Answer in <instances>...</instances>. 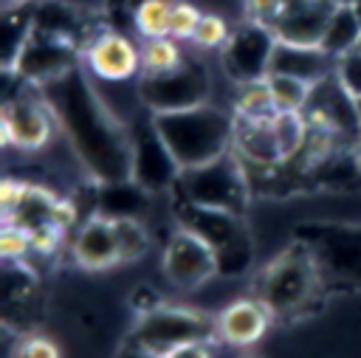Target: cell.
<instances>
[{
	"mask_svg": "<svg viewBox=\"0 0 361 358\" xmlns=\"http://www.w3.org/2000/svg\"><path fill=\"white\" fill-rule=\"evenodd\" d=\"M152 124L178 161L180 172L209 163L234 149V113H226L223 107H214L209 101L189 110L152 113Z\"/></svg>",
	"mask_w": 361,
	"mask_h": 358,
	"instance_id": "cell-1",
	"label": "cell"
},
{
	"mask_svg": "<svg viewBox=\"0 0 361 358\" xmlns=\"http://www.w3.org/2000/svg\"><path fill=\"white\" fill-rule=\"evenodd\" d=\"M322 265L307 242H296L274 257L257 282V299L274 316H293L305 310L322 285Z\"/></svg>",
	"mask_w": 361,
	"mask_h": 358,
	"instance_id": "cell-2",
	"label": "cell"
},
{
	"mask_svg": "<svg viewBox=\"0 0 361 358\" xmlns=\"http://www.w3.org/2000/svg\"><path fill=\"white\" fill-rule=\"evenodd\" d=\"M175 189L180 192V200L189 206L220 209V211H234V214L245 211L248 195H251L245 166L234 155V149L209 163L183 169Z\"/></svg>",
	"mask_w": 361,
	"mask_h": 358,
	"instance_id": "cell-3",
	"label": "cell"
},
{
	"mask_svg": "<svg viewBox=\"0 0 361 358\" xmlns=\"http://www.w3.org/2000/svg\"><path fill=\"white\" fill-rule=\"evenodd\" d=\"M180 226L192 228L197 237H203L209 242V248L214 251L220 276H240L251 268L254 240H251V231H248L243 214L183 203Z\"/></svg>",
	"mask_w": 361,
	"mask_h": 358,
	"instance_id": "cell-4",
	"label": "cell"
},
{
	"mask_svg": "<svg viewBox=\"0 0 361 358\" xmlns=\"http://www.w3.org/2000/svg\"><path fill=\"white\" fill-rule=\"evenodd\" d=\"M0 132L6 149L42 152L59 135V118L42 90L25 82L23 93H8L0 113Z\"/></svg>",
	"mask_w": 361,
	"mask_h": 358,
	"instance_id": "cell-5",
	"label": "cell"
},
{
	"mask_svg": "<svg viewBox=\"0 0 361 358\" xmlns=\"http://www.w3.org/2000/svg\"><path fill=\"white\" fill-rule=\"evenodd\" d=\"M217 338V319H209L192 307L158 304L155 310L138 316L130 341L164 358L169 350L189 344V341H214Z\"/></svg>",
	"mask_w": 361,
	"mask_h": 358,
	"instance_id": "cell-6",
	"label": "cell"
},
{
	"mask_svg": "<svg viewBox=\"0 0 361 358\" xmlns=\"http://www.w3.org/2000/svg\"><path fill=\"white\" fill-rule=\"evenodd\" d=\"M212 79L200 59L186 56L180 68L161 76H138V93L147 113L189 110L209 101Z\"/></svg>",
	"mask_w": 361,
	"mask_h": 358,
	"instance_id": "cell-7",
	"label": "cell"
},
{
	"mask_svg": "<svg viewBox=\"0 0 361 358\" xmlns=\"http://www.w3.org/2000/svg\"><path fill=\"white\" fill-rule=\"evenodd\" d=\"M274 45H276V34L271 31V25L245 20L240 28L231 31L228 42L220 48L223 70L237 85L265 79L268 76Z\"/></svg>",
	"mask_w": 361,
	"mask_h": 358,
	"instance_id": "cell-8",
	"label": "cell"
},
{
	"mask_svg": "<svg viewBox=\"0 0 361 358\" xmlns=\"http://www.w3.org/2000/svg\"><path fill=\"white\" fill-rule=\"evenodd\" d=\"M130 144H133L130 180H135L147 192L175 189V183L180 178V166L172 158V152L166 149L164 138L158 135V130L152 124V113H147V118L135 121V127L130 132Z\"/></svg>",
	"mask_w": 361,
	"mask_h": 358,
	"instance_id": "cell-9",
	"label": "cell"
},
{
	"mask_svg": "<svg viewBox=\"0 0 361 358\" xmlns=\"http://www.w3.org/2000/svg\"><path fill=\"white\" fill-rule=\"evenodd\" d=\"M164 276L180 288V290H192L206 285L212 276H217V259L214 251L209 248V242L203 237H197L192 228L180 226L172 231V237L164 245V259H161Z\"/></svg>",
	"mask_w": 361,
	"mask_h": 358,
	"instance_id": "cell-10",
	"label": "cell"
},
{
	"mask_svg": "<svg viewBox=\"0 0 361 358\" xmlns=\"http://www.w3.org/2000/svg\"><path fill=\"white\" fill-rule=\"evenodd\" d=\"M82 68L99 82H133L141 76V45L116 28H104L85 45Z\"/></svg>",
	"mask_w": 361,
	"mask_h": 358,
	"instance_id": "cell-11",
	"label": "cell"
},
{
	"mask_svg": "<svg viewBox=\"0 0 361 358\" xmlns=\"http://www.w3.org/2000/svg\"><path fill=\"white\" fill-rule=\"evenodd\" d=\"M79 54H82V48H76L73 42L31 31V37L11 70L31 85H48V82L59 79L62 73L73 70L79 65Z\"/></svg>",
	"mask_w": 361,
	"mask_h": 358,
	"instance_id": "cell-12",
	"label": "cell"
},
{
	"mask_svg": "<svg viewBox=\"0 0 361 358\" xmlns=\"http://www.w3.org/2000/svg\"><path fill=\"white\" fill-rule=\"evenodd\" d=\"M71 254L73 262L85 271H107L113 265H121L116 223L104 214H90L87 220H82L73 234Z\"/></svg>",
	"mask_w": 361,
	"mask_h": 358,
	"instance_id": "cell-13",
	"label": "cell"
},
{
	"mask_svg": "<svg viewBox=\"0 0 361 358\" xmlns=\"http://www.w3.org/2000/svg\"><path fill=\"white\" fill-rule=\"evenodd\" d=\"M333 8H336V0H288L279 17L271 23V31L282 42L322 45Z\"/></svg>",
	"mask_w": 361,
	"mask_h": 358,
	"instance_id": "cell-14",
	"label": "cell"
},
{
	"mask_svg": "<svg viewBox=\"0 0 361 358\" xmlns=\"http://www.w3.org/2000/svg\"><path fill=\"white\" fill-rule=\"evenodd\" d=\"M307 245L313 248L322 273L361 279V228H344V226L319 228Z\"/></svg>",
	"mask_w": 361,
	"mask_h": 358,
	"instance_id": "cell-15",
	"label": "cell"
},
{
	"mask_svg": "<svg viewBox=\"0 0 361 358\" xmlns=\"http://www.w3.org/2000/svg\"><path fill=\"white\" fill-rule=\"evenodd\" d=\"M214 319H217V341L228 347H251L265 335L274 313L262 304V299L254 296L226 304Z\"/></svg>",
	"mask_w": 361,
	"mask_h": 358,
	"instance_id": "cell-16",
	"label": "cell"
},
{
	"mask_svg": "<svg viewBox=\"0 0 361 358\" xmlns=\"http://www.w3.org/2000/svg\"><path fill=\"white\" fill-rule=\"evenodd\" d=\"M333 70H336V56H330L322 45H293V42H282V39H276L271 65H268V73L296 76L310 85L327 79Z\"/></svg>",
	"mask_w": 361,
	"mask_h": 358,
	"instance_id": "cell-17",
	"label": "cell"
},
{
	"mask_svg": "<svg viewBox=\"0 0 361 358\" xmlns=\"http://www.w3.org/2000/svg\"><path fill=\"white\" fill-rule=\"evenodd\" d=\"M37 0H8L3 8V70H11L34 31Z\"/></svg>",
	"mask_w": 361,
	"mask_h": 358,
	"instance_id": "cell-18",
	"label": "cell"
},
{
	"mask_svg": "<svg viewBox=\"0 0 361 358\" xmlns=\"http://www.w3.org/2000/svg\"><path fill=\"white\" fill-rule=\"evenodd\" d=\"M358 39H361V20H358L355 8L344 6V3H336L333 14H330V23L324 28V37H322V48L330 56L338 59V56L355 51Z\"/></svg>",
	"mask_w": 361,
	"mask_h": 358,
	"instance_id": "cell-19",
	"label": "cell"
},
{
	"mask_svg": "<svg viewBox=\"0 0 361 358\" xmlns=\"http://www.w3.org/2000/svg\"><path fill=\"white\" fill-rule=\"evenodd\" d=\"M56 195L48 192L45 186H28L23 203L17 206V211L3 220V223H14L25 231H34V228H42V226H51V217H54V206H56Z\"/></svg>",
	"mask_w": 361,
	"mask_h": 358,
	"instance_id": "cell-20",
	"label": "cell"
},
{
	"mask_svg": "<svg viewBox=\"0 0 361 358\" xmlns=\"http://www.w3.org/2000/svg\"><path fill=\"white\" fill-rule=\"evenodd\" d=\"M231 113H234L237 121H268V118H274L276 110H274V101H271V93H268V82L257 79V82L237 85Z\"/></svg>",
	"mask_w": 361,
	"mask_h": 358,
	"instance_id": "cell-21",
	"label": "cell"
},
{
	"mask_svg": "<svg viewBox=\"0 0 361 358\" xmlns=\"http://www.w3.org/2000/svg\"><path fill=\"white\" fill-rule=\"evenodd\" d=\"M186 54L175 37H155L141 42V76H161L180 68Z\"/></svg>",
	"mask_w": 361,
	"mask_h": 358,
	"instance_id": "cell-22",
	"label": "cell"
},
{
	"mask_svg": "<svg viewBox=\"0 0 361 358\" xmlns=\"http://www.w3.org/2000/svg\"><path fill=\"white\" fill-rule=\"evenodd\" d=\"M265 82H268V93H271L276 113H302L307 107L310 90H313L310 82L296 79V76H285V73H268Z\"/></svg>",
	"mask_w": 361,
	"mask_h": 358,
	"instance_id": "cell-23",
	"label": "cell"
},
{
	"mask_svg": "<svg viewBox=\"0 0 361 358\" xmlns=\"http://www.w3.org/2000/svg\"><path fill=\"white\" fill-rule=\"evenodd\" d=\"M178 0H141L133 11V28L144 39L155 37H169V20H172V6Z\"/></svg>",
	"mask_w": 361,
	"mask_h": 358,
	"instance_id": "cell-24",
	"label": "cell"
},
{
	"mask_svg": "<svg viewBox=\"0 0 361 358\" xmlns=\"http://www.w3.org/2000/svg\"><path fill=\"white\" fill-rule=\"evenodd\" d=\"M271 130L276 135V144L282 149V158L290 161L299 155L302 144H305V135H307V124H305V116L302 113H276L271 118Z\"/></svg>",
	"mask_w": 361,
	"mask_h": 358,
	"instance_id": "cell-25",
	"label": "cell"
},
{
	"mask_svg": "<svg viewBox=\"0 0 361 358\" xmlns=\"http://www.w3.org/2000/svg\"><path fill=\"white\" fill-rule=\"evenodd\" d=\"M116 223V234H118V251H121V262H135L149 251V231L141 223V217H118Z\"/></svg>",
	"mask_w": 361,
	"mask_h": 358,
	"instance_id": "cell-26",
	"label": "cell"
},
{
	"mask_svg": "<svg viewBox=\"0 0 361 358\" xmlns=\"http://www.w3.org/2000/svg\"><path fill=\"white\" fill-rule=\"evenodd\" d=\"M0 254L6 262H25L31 257V234L14 223H3L0 231Z\"/></svg>",
	"mask_w": 361,
	"mask_h": 358,
	"instance_id": "cell-27",
	"label": "cell"
},
{
	"mask_svg": "<svg viewBox=\"0 0 361 358\" xmlns=\"http://www.w3.org/2000/svg\"><path fill=\"white\" fill-rule=\"evenodd\" d=\"M228 37H231V31H228L226 20H220L217 14H203V20H200V25H197V31L192 37V42L200 51H214V48H223L228 42Z\"/></svg>",
	"mask_w": 361,
	"mask_h": 358,
	"instance_id": "cell-28",
	"label": "cell"
},
{
	"mask_svg": "<svg viewBox=\"0 0 361 358\" xmlns=\"http://www.w3.org/2000/svg\"><path fill=\"white\" fill-rule=\"evenodd\" d=\"M200 20H203V14L197 11V6H192V3H186V0H178V3L172 6L169 37H175L178 42H183V39H189V42H192V37H195V31H197Z\"/></svg>",
	"mask_w": 361,
	"mask_h": 358,
	"instance_id": "cell-29",
	"label": "cell"
},
{
	"mask_svg": "<svg viewBox=\"0 0 361 358\" xmlns=\"http://www.w3.org/2000/svg\"><path fill=\"white\" fill-rule=\"evenodd\" d=\"M336 79H338V85L358 101L361 99V51L355 48V51H350V54H344V56H338L336 59Z\"/></svg>",
	"mask_w": 361,
	"mask_h": 358,
	"instance_id": "cell-30",
	"label": "cell"
},
{
	"mask_svg": "<svg viewBox=\"0 0 361 358\" xmlns=\"http://www.w3.org/2000/svg\"><path fill=\"white\" fill-rule=\"evenodd\" d=\"M28 234H31V257H42V259L54 257L65 240V231L56 226H42V228H34Z\"/></svg>",
	"mask_w": 361,
	"mask_h": 358,
	"instance_id": "cell-31",
	"label": "cell"
},
{
	"mask_svg": "<svg viewBox=\"0 0 361 358\" xmlns=\"http://www.w3.org/2000/svg\"><path fill=\"white\" fill-rule=\"evenodd\" d=\"M14 358H62V352L48 335H25L17 341Z\"/></svg>",
	"mask_w": 361,
	"mask_h": 358,
	"instance_id": "cell-32",
	"label": "cell"
},
{
	"mask_svg": "<svg viewBox=\"0 0 361 358\" xmlns=\"http://www.w3.org/2000/svg\"><path fill=\"white\" fill-rule=\"evenodd\" d=\"M28 180H20V178H6L3 183H0V209H3V220H8L14 211H17V206L23 203V197H25V192H28Z\"/></svg>",
	"mask_w": 361,
	"mask_h": 358,
	"instance_id": "cell-33",
	"label": "cell"
},
{
	"mask_svg": "<svg viewBox=\"0 0 361 358\" xmlns=\"http://www.w3.org/2000/svg\"><path fill=\"white\" fill-rule=\"evenodd\" d=\"M285 8V0H245V14L248 20L254 23H262V25H271L279 11Z\"/></svg>",
	"mask_w": 361,
	"mask_h": 358,
	"instance_id": "cell-34",
	"label": "cell"
},
{
	"mask_svg": "<svg viewBox=\"0 0 361 358\" xmlns=\"http://www.w3.org/2000/svg\"><path fill=\"white\" fill-rule=\"evenodd\" d=\"M164 358H214V352H212V341H189L169 350Z\"/></svg>",
	"mask_w": 361,
	"mask_h": 358,
	"instance_id": "cell-35",
	"label": "cell"
},
{
	"mask_svg": "<svg viewBox=\"0 0 361 358\" xmlns=\"http://www.w3.org/2000/svg\"><path fill=\"white\" fill-rule=\"evenodd\" d=\"M116 358H158V355L149 352V350H144V347H138V344H133V341H127Z\"/></svg>",
	"mask_w": 361,
	"mask_h": 358,
	"instance_id": "cell-36",
	"label": "cell"
},
{
	"mask_svg": "<svg viewBox=\"0 0 361 358\" xmlns=\"http://www.w3.org/2000/svg\"><path fill=\"white\" fill-rule=\"evenodd\" d=\"M336 3H344V6H358L361 0H336Z\"/></svg>",
	"mask_w": 361,
	"mask_h": 358,
	"instance_id": "cell-37",
	"label": "cell"
},
{
	"mask_svg": "<svg viewBox=\"0 0 361 358\" xmlns=\"http://www.w3.org/2000/svg\"><path fill=\"white\" fill-rule=\"evenodd\" d=\"M355 152H358V163H361V138H358V147H355Z\"/></svg>",
	"mask_w": 361,
	"mask_h": 358,
	"instance_id": "cell-38",
	"label": "cell"
},
{
	"mask_svg": "<svg viewBox=\"0 0 361 358\" xmlns=\"http://www.w3.org/2000/svg\"><path fill=\"white\" fill-rule=\"evenodd\" d=\"M240 358H259V355H251V352H245V355H240Z\"/></svg>",
	"mask_w": 361,
	"mask_h": 358,
	"instance_id": "cell-39",
	"label": "cell"
},
{
	"mask_svg": "<svg viewBox=\"0 0 361 358\" xmlns=\"http://www.w3.org/2000/svg\"><path fill=\"white\" fill-rule=\"evenodd\" d=\"M355 104H358V121H361V99H358V101H355Z\"/></svg>",
	"mask_w": 361,
	"mask_h": 358,
	"instance_id": "cell-40",
	"label": "cell"
},
{
	"mask_svg": "<svg viewBox=\"0 0 361 358\" xmlns=\"http://www.w3.org/2000/svg\"><path fill=\"white\" fill-rule=\"evenodd\" d=\"M358 51H361V39H358Z\"/></svg>",
	"mask_w": 361,
	"mask_h": 358,
	"instance_id": "cell-41",
	"label": "cell"
}]
</instances>
